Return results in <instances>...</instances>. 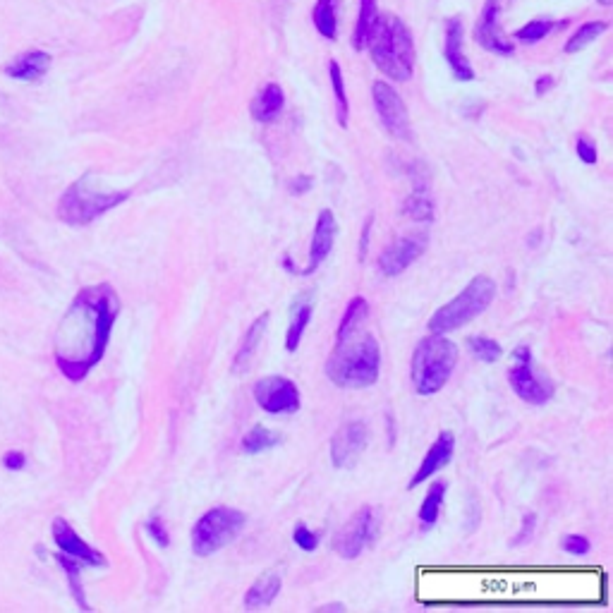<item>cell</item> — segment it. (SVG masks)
Wrapping results in <instances>:
<instances>
[{
    "mask_svg": "<svg viewBox=\"0 0 613 613\" xmlns=\"http://www.w3.org/2000/svg\"><path fill=\"white\" fill-rule=\"evenodd\" d=\"M130 199V190H106L94 173H84L63 192L58 204V216L68 226H89L106 211L115 209Z\"/></svg>",
    "mask_w": 613,
    "mask_h": 613,
    "instance_id": "obj_5",
    "label": "cell"
},
{
    "mask_svg": "<svg viewBox=\"0 0 613 613\" xmlns=\"http://www.w3.org/2000/svg\"><path fill=\"white\" fill-rule=\"evenodd\" d=\"M554 29H556L554 20H532L515 34V39H518L520 44H537V41L546 39L549 32H554Z\"/></svg>",
    "mask_w": 613,
    "mask_h": 613,
    "instance_id": "obj_34",
    "label": "cell"
},
{
    "mask_svg": "<svg viewBox=\"0 0 613 613\" xmlns=\"http://www.w3.org/2000/svg\"><path fill=\"white\" fill-rule=\"evenodd\" d=\"M369 317V302L364 300L362 295L352 297V300L348 302V307H345L343 317H341V324H338V331H336V343L345 341V338H352L355 336V331L360 329V326L364 324V319Z\"/></svg>",
    "mask_w": 613,
    "mask_h": 613,
    "instance_id": "obj_25",
    "label": "cell"
},
{
    "mask_svg": "<svg viewBox=\"0 0 613 613\" xmlns=\"http://www.w3.org/2000/svg\"><path fill=\"white\" fill-rule=\"evenodd\" d=\"M537 523H539V518H537V513H525V518H523V525H520V530L515 532V537L511 539V546L515 549V546H525L527 542H530V539L534 537V532H537Z\"/></svg>",
    "mask_w": 613,
    "mask_h": 613,
    "instance_id": "obj_38",
    "label": "cell"
},
{
    "mask_svg": "<svg viewBox=\"0 0 613 613\" xmlns=\"http://www.w3.org/2000/svg\"><path fill=\"white\" fill-rule=\"evenodd\" d=\"M369 443V429L364 422H345L331 439V463L338 470H350L357 465V460L362 458V453L367 451Z\"/></svg>",
    "mask_w": 613,
    "mask_h": 613,
    "instance_id": "obj_12",
    "label": "cell"
},
{
    "mask_svg": "<svg viewBox=\"0 0 613 613\" xmlns=\"http://www.w3.org/2000/svg\"><path fill=\"white\" fill-rule=\"evenodd\" d=\"M336 233H338V223L333 211L331 209L319 211L317 226H314L312 233V242H309V264L300 271V276H312V273L329 259L333 242H336Z\"/></svg>",
    "mask_w": 613,
    "mask_h": 613,
    "instance_id": "obj_16",
    "label": "cell"
},
{
    "mask_svg": "<svg viewBox=\"0 0 613 613\" xmlns=\"http://www.w3.org/2000/svg\"><path fill=\"white\" fill-rule=\"evenodd\" d=\"M379 532V515L372 506H364L350 518V523L341 527L333 537V549L345 561H355L367 546L374 544Z\"/></svg>",
    "mask_w": 613,
    "mask_h": 613,
    "instance_id": "obj_9",
    "label": "cell"
},
{
    "mask_svg": "<svg viewBox=\"0 0 613 613\" xmlns=\"http://www.w3.org/2000/svg\"><path fill=\"white\" fill-rule=\"evenodd\" d=\"M501 3L499 0H487L482 8V15L475 24V41L484 51L494 56H513L515 44L503 34L501 29Z\"/></svg>",
    "mask_w": 613,
    "mask_h": 613,
    "instance_id": "obj_13",
    "label": "cell"
},
{
    "mask_svg": "<svg viewBox=\"0 0 613 613\" xmlns=\"http://www.w3.org/2000/svg\"><path fill=\"white\" fill-rule=\"evenodd\" d=\"M314 27L324 39L336 41L338 20H336V0H317L314 5Z\"/></svg>",
    "mask_w": 613,
    "mask_h": 613,
    "instance_id": "obj_30",
    "label": "cell"
},
{
    "mask_svg": "<svg viewBox=\"0 0 613 613\" xmlns=\"http://www.w3.org/2000/svg\"><path fill=\"white\" fill-rule=\"evenodd\" d=\"M53 539H56L60 554L75 558V561H80L82 566H91V568L106 566V556H103L101 551H96L94 546H89L87 542H84L68 520H63V518L53 520Z\"/></svg>",
    "mask_w": 613,
    "mask_h": 613,
    "instance_id": "obj_15",
    "label": "cell"
},
{
    "mask_svg": "<svg viewBox=\"0 0 613 613\" xmlns=\"http://www.w3.org/2000/svg\"><path fill=\"white\" fill-rule=\"evenodd\" d=\"M56 561L60 563V568L65 570V575H68L70 592H72V597H75L77 606H80L82 611H89L91 606L87 602V597H84V587H82V563L75 561V558L65 556V554H58Z\"/></svg>",
    "mask_w": 613,
    "mask_h": 613,
    "instance_id": "obj_29",
    "label": "cell"
},
{
    "mask_svg": "<svg viewBox=\"0 0 613 613\" xmlns=\"http://www.w3.org/2000/svg\"><path fill=\"white\" fill-rule=\"evenodd\" d=\"M312 187H314V178H312V175H305V173L295 175V178L288 182V190H290V194H295V197H302V194H307L309 190H312Z\"/></svg>",
    "mask_w": 613,
    "mask_h": 613,
    "instance_id": "obj_40",
    "label": "cell"
},
{
    "mask_svg": "<svg viewBox=\"0 0 613 613\" xmlns=\"http://www.w3.org/2000/svg\"><path fill=\"white\" fill-rule=\"evenodd\" d=\"M278 443H281V434L264 427V424H257V427H252L250 432L242 436V453L262 455L271 451V448H276Z\"/></svg>",
    "mask_w": 613,
    "mask_h": 613,
    "instance_id": "obj_26",
    "label": "cell"
},
{
    "mask_svg": "<svg viewBox=\"0 0 613 613\" xmlns=\"http://www.w3.org/2000/svg\"><path fill=\"white\" fill-rule=\"evenodd\" d=\"M561 549L566 551L568 556H587L592 551V544L585 534H566L561 542Z\"/></svg>",
    "mask_w": 613,
    "mask_h": 613,
    "instance_id": "obj_37",
    "label": "cell"
},
{
    "mask_svg": "<svg viewBox=\"0 0 613 613\" xmlns=\"http://www.w3.org/2000/svg\"><path fill=\"white\" fill-rule=\"evenodd\" d=\"M257 405L269 415H293L300 410V391L288 376H264L252 388Z\"/></svg>",
    "mask_w": 613,
    "mask_h": 613,
    "instance_id": "obj_11",
    "label": "cell"
},
{
    "mask_svg": "<svg viewBox=\"0 0 613 613\" xmlns=\"http://www.w3.org/2000/svg\"><path fill=\"white\" fill-rule=\"evenodd\" d=\"M269 321H271V314L269 312L259 314V317L250 324V329L245 331V336H242V341L238 345V352H235V360H233L235 372H242V369H245L247 364L252 362L254 352H257L266 329H269Z\"/></svg>",
    "mask_w": 613,
    "mask_h": 613,
    "instance_id": "obj_21",
    "label": "cell"
},
{
    "mask_svg": "<svg viewBox=\"0 0 613 613\" xmlns=\"http://www.w3.org/2000/svg\"><path fill=\"white\" fill-rule=\"evenodd\" d=\"M403 214L408 216V218H412V221H417V223L434 221V199H432V194H429L427 190H420V187H415V192H412L410 197L405 199Z\"/></svg>",
    "mask_w": 613,
    "mask_h": 613,
    "instance_id": "obj_28",
    "label": "cell"
},
{
    "mask_svg": "<svg viewBox=\"0 0 613 613\" xmlns=\"http://www.w3.org/2000/svg\"><path fill=\"white\" fill-rule=\"evenodd\" d=\"M496 297V283L489 276H475L465 285L463 293L455 295L451 302H446L441 309H436L434 317L429 319V331L432 333H448L458 331L460 326L470 324L479 314L489 309Z\"/></svg>",
    "mask_w": 613,
    "mask_h": 613,
    "instance_id": "obj_6",
    "label": "cell"
},
{
    "mask_svg": "<svg viewBox=\"0 0 613 613\" xmlns=\"http://www.w3.org/2000/svg\"><path fill=\"white\" fill-rule=\"evenodd\" d=\"M372 226H374V216H369L367 223L362 226L360 247H357V259H360V262H364V257H367V252H369V235H372Z\"/></svg>",
    "mask_w": 613,
    "mask_h": 613,
    "instance_id": "obj_41",
    "label": "cell"
},
{
    "mask_svg": "<svg viewBox=\"0 0 613 613\" xmlns=\"http://www.w3.org/2000/svg\"><path fill=\"white\" fill-rule=\"evenodd\" d=\"M285 106V94L283 89L278 87V84H266V87L259 91L257 99L252 101V118L257 120V123H273V120L278 118V115L283 113Z\"/></svg>",
    "mask_w": 613,
    "mask_h": 613,
    "instance_id": "obj_23",
    "label": "cell"
},
{
    "mask_svg": "<svg viewBox=\"0 0 613 613\" xmlns=\"http://www.w3.org/2000/svg\"><path fill=\"white\" fill-rule=\"evenodd\" d=\"M245 525V513L238 511V508H211V511H206L192 527V554L199 558L214 556L216 551L226 549L230 542H235V539L240 537V532L245 530Z\"/></svg>",
    "mask_w": 613,
    "mask_h": 613,
    "instance_id": "obj_7",
    "label": "cell"
},
{
    "mask_svg": "<svg viewBox=\"0 0 613 613\" xmlns=\"http://www.w3.org/2000/svg\"><path fill=\"white\" fill-rule=\"evenodd\" d=\"M51 68V56L44 51H27L5 65V75L20 82H39Z\"/></svg>",
    "mask_w": 613,
    "mask_h": 613,
    "instance_id": "obj_20",
    "label": "cell"
},
{
    "mask_svg": "<svg viewBox=\"0 0 613 613\" xmlns=\"http://www.w3.org/2000/svg\"><path fill=\"white\" fill-rule=\"evenodd\" d=\"M372 99H374L376 115H379L381 125H384V130L388 132V135H391L393 139H405V142H410L412 125H410L408 106H405L403 99H400L398 91L393 89L388 82L379 80L372 84Z\"/></svg>",
    "mask_w": 613,
    "mask_h": 613,
    "instance_id": "obj_10",
    "label": "cell"
},
{
    "mask_svg": "<svg viewBox=\"0 0 613 613\" xmlns=\"http://www.w3.org/2000/svg\"><path fill=\"white\" fill-rule=\"evenodd\" d=\"M467 348H470L472 355H475L477 360L484 362V364L499 362L501 355H503L501 343L494 341V338H489V336H472V338H467Z\"/></svg>",
    "mask_w": 613,
    "mask_h": 613,
    "instance_id": "obj_33",
    "label": "cell"
},
{
    "mask_svg": "<svg viewBox=\"0 0 613 613\" xmlns=\"http://www.w3.org/2000/svg\"><path fill=\"white\" fill-rule=\"evenodd\" d=\"M3 465L8 467V470H22V467H24V455L17 453V451L15 453H8L3 458Z\"/></svg>",
    "mask_w": 613,
    "mask_h": 613,
    "instance_id": "obj_43",
    "label": "cell"
},
{
    "mask_svg": "<svg viewBox=\"0 0 613 613\" xmlns=\"http://www.w3.org/2000/svg\"><path fill=\"white\" fill-rule=\"evenodd\" d=\"M281 585H283L281 575L264 573L262 578L254 582L250 590L245 592V602H242V606H245L247 611L266 609V606H271L273 602H276V597L281 594Z\"/></svg>",
    "mask_w": 613,
    "mask_h": 613,
    "instance_id": "obj_22",
    "label": "cell"
},
{
    "mask_svg": "<svg viewBox=\"0 0 613 613\" xmlns=\"http://www.w3.org/2000/svg\"><path fill=\"white\" fill-rule=\"evenodd\" d=\"M381 374V345L374 336H364L350 343V338L336 343V350L326 360V376L338 388H369Z\"/></svg>",
    "mask_w": 613,
    "mask_h": 613,
    "instance_id": "obj_3",
    "label": "cell"
},
{
    "mask_svg": "<svg viewBox=\"0 0 613 613\" xmlns=\"http://www.w3.org/2000/svg\"><path fill=\"white\" fill-rule=\"evenodd\" d=\"M319 611H324V613H331V611L343 613L345 611V604H324V606H319Z\"/></svg>",
    "mask_w": 613,
    "mask_h": 613,
    "instance_id": "obj_44",
    "label": "cell"
},
{
    "mask_svg": "<svg viewBox=\"0 0 613 613\" xmlns=\"http://www.w3.org/2000/svg\"><path fill=\"white\" fill-rule=\"evenodd\" d=\"M329 75H331V87H333V99H336V118L338 125L348 127V115H350V103L348 94H345V82H343V70L336 60L329 63Z\"/></svg>",
    "mask_w": 613,
    "mask_h": 613,
    "instance_id": "obj_31",
    "label": "cell"
},
{
    "mask_svg": "<svg viewBox=\"0 0 613 613\" xmlns=\"http://www.w3.org/2000/svg\"><path fill=\"white\" fill-rule=\"evenodd\" d=\"M312 314H314V297L309 293L297 295L293 305H290V321H288V331H285V350L295 352L300 348L309 321H312Z\"/></svg>",
    "mask_w": 613,
    "mask_h": 613,
    "instance_id": "obj_19",
    "label": "cell"
},
{
    "mask_svg": "<svg viewBox=\"0 0 613 613\" xmlns=\"http://www.w3.org/2000/svg\"><path fill=\"white\" fill-rule=\"evenodd\" d=\"M606 29H609V24H606V22H587V24H582L578 32H575L573 39H568L566 53L585 51V48L592 46L594 41H597L599 36L606 32Z\"/></svg>",
    "mask_w": 613,
    "mask_h": 613,
    "instance_id": "obj_32",
    "label": "cell"
},
{
    "mask_svg": "<svg viewBox=\"0 0 613 613\" xmlns=\"http://www.w3.org/2000/svg\"><path fill=\"white\" fill-rule=\"evenodd\" d=\"M446 491H448V484L443 482V479H436L432 487L427 489V496H424L420 513H417V518H420V527L424 532H429L436 523H439V515H441V508H443V499H446Z\"/></svg>",
    "mask_w": 613,
    "mask_h": 613,
    "instance_id": "obj_24",
    "label": "cell"
},
{
    "mask_svg": "<svg viewBox=\"0 0 613 613\" xmlns=\"http://www.w3.org/2000/svg\"><path fill=\"white\" fill-rule=\"evenodd\" d=\"M455 453V434L453 432H441L436 436V441L432 443V448H429L427 455L422 458L420 467H417V472L412 475L408 489H417L422 482H427V479H432L436 472H441L443 467L453 460Z\"/></svg>",
    "mask_w": 613,
    "mask_h": 613,
    "instance_id": "obj_18",
    "label": "cell"
},
{
    "mask_svg": "<svg viewBox=\"0 0 613 613\" xmlns=\"http://www.w3.org/2000/svg\"><path fill=\"white\" fill-rule=\"evenodd\" d=\"M554 84H556V80H554V77H551V75L537 77V82H534V94H537V96H546L551 89H554Z\"/></svg>",
    "mask_w": 613,
    "mask_h": 613,
    "instance_id": "obj_42",
    "label": "cell"
},
{
    "mask_svg": "<svg viewBox=\"0 0 613 613\" xmlns=\"http://www.w3.org/2000/svg\"><path fill=\"white\" fill-rule=\"evenodd\" d=\"M369 53L374 65L396 82H408L415 72V41L410 27L396 15L376 17L369 34Z\"/></svg>",
    "mask_w": 613,
    "mask_h": 613,
    "instance_id": "obj_2",
    "label": "cell"
},
{
    "mask_svg": "<svg viewBox=\"0 0 613 613\" xmlns=\"http://www.w3.org/2000/svg\"><path fill=\"white\" fill-rule=\"evenodd\" d=\"M376 17H379L376 0H360V12H357L355 34H352V46H355V51H364V46H367V41H369V34H372Z\"/></svg>",
    "mask_w": 613,
    "mask_h": 613,
    "instance_id": "obj_27",
    "label": "cell"
},
{
    "mask_svg": "<svg viewBox=\"0 0 613 613\" xmlns=\"http://www.w3.org/2000/svg\"><path fill=\"white\" fill-rule=\"evenodd\" d=\"M530 345H518L511 355V369H508V384L513 393L527 405H546L556 396V386L549 376L534 372Z\"/></svg>",
    "mask_w": 613,
    "mask_h": 613,
    "instance_id": "obj_8",
    "label": "cell"
},
{
    "mask_svg": "<svg viewBox=\"0 0 613 613\" xmlns=\"http://www.w3.org/2000/svg\"><path fill=\"white\" fill-rule=\"evenodd\" d=\"M424 250H427V235L398 238L379 254V271L384 273L386 278H396L405 269H410V266L422 257Z\"/></svg>",
    "mask_w": 613,
    "mask_h": 613,
    "instance_id": "obj_14",
    "label": "cell"
},
{
    "mask_svg": "<svg viewBox=\"0 0 613 613\" xmlns=\"http://www.w3.org/2000/svg\"><path fill=\"white\" fill-rule=\"evenodd\" d=\"M458 364V345L443 333L422 338L412 352L410 379L417 396H434L451 379Z\"/></svg>",
    "mask_w": 613,
    "mask_h": 613,
    "instance_id": "obj_4",
    "label": "cell"
},
{
    "mask_svg": "<svg viewBox=\"0 0 613 613\" xmlns=\"http://www.w3.org/2000/svg\"><path fill=\"white\" fill-rule=\"evenodd\" d=\"M443 58H446L448 68L453 72V80L472 82L475 80V70H472L470 60L465 56L463 48V20L451 17L446 24V46H443Z\"/></svg>",
    "mask_w": 613,
    "mask_h": 613,
    "instance_id": "obj_17",
    "label": "cell"
},
{
    "mask_svg": "<svg viewBox=\"0 0 613 613\" xmlns=\"http://www.w3.org/2000/svg\"><path fill=\"white\" fill-rule=\"evenodd\" d=\"M144 530H147V534L151 539H154V544H159L161 549H168L171 546V532H168L166 523H163V518L159 513L151 515V518L147 520V525H144Z\"/></svg>",
    "mask_w": 613,
    "mask_h": 613,
    "instance_id": "obj_35",
    "label": "cell"
},
{
    "mask_svg": "<svg viewBox=\"0 0 613 613\" xmlns=\"http://www.w3.org/2000/svg\"><path fill=\"white\" fill-rule=\"evenodd\" d=\"M575 154H578V159L582 163H587V166H594L599 159L597 154V144L592 142V139L587 137H578V142H575Z\"/></svg>",
    "mask_w": 613,
    "mask_h": 613,
    "instance_id": "obj_39",
    "label": "cell"
},
{
    "mask_svg": "<svg viewBox=\"0 0 613 613\" xmlns=\"http://www.w3.org/2000/svg\"><path fill=\"white\" fill-rule=\"evenodd\" d=\"M120 300L108 283L89 285L72 300L56 336L58 369L70 381H82L106 355Z\"/></svg>",
    "mask_w": 613,
    "mask_h": 613,
    "instance_id": "obj_1",
    "label": "cell"
},
{
    "mask_svg": "<svg viewBox=\"0 0 613 613\" xmlns=\"http://www.w3.org/2000/svg\"><path fill=\"white\" fill-rule=\"evenodd\" d=\"M293 542L297 549L307 551V554H312V551L319 549V534L314 530H309L307 525H295L293 530Z\"/></svg>",
    "mask_w": 613,
    "mask_h": 613,
    "instance_id": "obj_36",
    "label": "cell"
}]
</instances>
